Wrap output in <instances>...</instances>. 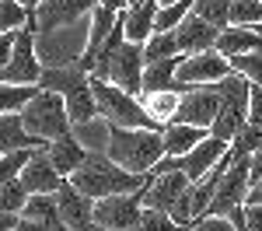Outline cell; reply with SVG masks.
<instances>
[{"label":"cell","mask_w":262,"mask_h":231,"mask_svg":"<svg viewBox=\"0 0 262 231\" xmlns=\"http://www.w3.org/2000/svg\"><path fill=\"white\" fill-rule=\"evenodd\" d=\"M150 179H154V172L133 175V172L119 168L108 154H88V161L70 175V182L91 200H108V196H122V193H143L150 186Z\"/></svg>","instance_id":"cell-1"},{"label":"cell","mask_w":262,"mask_h":231,"mask_svg":"<svg viewBox=\"0 0 262 231\" xmlns=\"http://www.w3.org/2000/svg\"><path fill=\"white\" fill-rule=\"evenodd\" d=\"M108 158L119 168L133 175H147L164 161V137L161 130H122L112 126V140H108Z\"/></svg>","instance_id":"cell-2"},{"label":"cell","mask_w":262,"mask_h":231,"mask_svg":"<svg viewBox=\"0 0 262 231\" xmlns=\"http://www.w3.org/2000/svg\"><path fill=\"white\" fill-rule=\"evenodd\" d=\"M91 88H95V98H98L101 119H108L112 126H122V130H161L150 119V112L143 109L140 98L129 95V91H122L119 84L91 77Z\"/></svg>","instance_id":"cell-3"},{"label":"cell","mask_w":262,"mask_h":231,"mask_svg":"<svg viewBox=\"0 0 262 231\" xmlns=\"http://www.w3.org/2000/svg\"><path fill=\"white\" fill-rule=\"evenodd\" d=\"M221 91V112H217V123L210 126V133L224 140V144H234L238 133L248 126V102H252V81H245L242 74H231L227 81L217 84Z\"/></svg>","instance_id":"cell-4"},{"label":"cell","mask_w":262,"mask_h":231,"mask_svg":"<svg viewBox=\"0 0 262 231\" xmlns=\"http://www.w3.org/2000/svg\"><path fill=\"white\" fill-rule=\"evenodd\" d=\"M21 119H25V126L39 137L42 144H53V140H60V137H67L74 130L70 112H67V98L53 95V91H39L35 102L21 112Z\"/></svg>","instance_id":"cell-5"},{"label":"cell","mask_w":262,"mask_h":231,"mask_svg":"<svg viewBox=\"0 0 262 231\" xmlns=\"http://www.w3.org/2000/svg\"><path fill=\"white\" fill-rule=\"evenodd\" d=\"M46 67L39 60V32L21 28L7 67H0V84H39Z\"/></svg>","instance_id":"cell-6"},{"label":"cell","mask_w":262,"mask_h":231,"mask_svg":"<svg viewBox=\"0 0 262 231\" xmlns=\"http://www.w3.org/2000/svg\"><path fill=\"white\" fill-rule=\"evenodd\" d=\"M143 221V196L140 193H122L95 203V224L98 231H140Z\"/></svg>","instance_id":"cell-7"},{"label":"cell","mask_w":262,"mask_h":231,"mask_svg":"<svg viewBox=\"0 0 262 231\" xmlns=\"http://www.w3.org/2000/svg\"><path fill=\"white\" fill-rule=\"evenodd\" d=\"M234 74V67L227 56H221L217 49L210 53H196V56H185L179 67V81L185 88H217L221 81H227Z\"/></svg>","instance_id":"cell-8"},{"label":"cell","mask_w":262,"mask_h":231,"mask_svg":"<svg viewBox=\"0 0 262 231\" xmlns=\"http://www.w3.org/2000/svg\"><path fill=\"white\" fill-rule=\"evenodd\" d=\"M248 189H252V158H242V161H234V165L227 168L221 189L213 196L210 214L213 217H231L234 210H242L248 203Z\"/></svg>","instance_id":"cell-9"},{"label":"cell","mask_w":262,"mask_h":231,"mask_svg":"<svg viewBox=\"0 0 262 231\" xmlns=\"http://www.w3.org/2000/svg\"><path fill=\"white\" fill-rule=\"evenodd\" d=\"M101 0H42V7L35 11V32H60L70 25H81L91 18V11Z\"/></svg>","instance_id":"cell-10"},{"label":"cell","mask_w":262,"mask_h":231,"mask_svg":"<svg viewBox=\"0 0 262 231\" xmlns=\"http://www.w3.org/2000/svg\"><path fill=\"white\" fill-rule=\"evenodd\" d=\"M221 112V91L217 88H189L179 102V112L171 116V123H185V126H210L217 123Z\"/></svg>","instance_id":"cell-11"},{"label":"cell","mask_w":262,"mask_h":231,"mask_svg":"<svg viewBox=\"0 0 262 231\" xmlns=\"http://www.w3.org/2000/svg\"><path fill=\"white\" fill-rule=\"evenodd\" d=\"M56 203H60V221H63V228H70V231H98V224H95V203H98V200L84 196V193L74 186L70 179L60 186V193H56Z\"/></svg>","instance_id":"cell-12"},{"label":"cell","mask_w":262,"mask_h":231,"mask_svg":"<svg viewBox=\"0 0 262 231\" xmlns=\"http://www.w3.org/2000/svg\"><path fill=\"white\" fill-rule=\"evenodd\" d=\"M189 186H192V179L185 175V172H164V175H154L150 179V186L143 189V207L150 210H171L179 207V200L189 193Z\"/></svg>","instance_id":"cell-13"},{"label":"cell","mask_w":262,"mask_h":231,"mask_svg":"<svg viewBox=\"0 0 262 231\" xmlns=\"http://www.w3.org/2000/svg\"><path fill=\"white\" fill-rule=\"evenodd\" d=\"M227 151H231V144H224V140H217V137L210 133V137H206L196 151H189L185 158H175V168H179V172H185L192 182H203L213 168L221 165V158L227 154Z\"/></svg>","instance_id":"cell-14"},{"label":"cell","mask_w":262,"mask_h":231,"mask_svg":"<svg viewBox=\"0 0 262 231\" xmlns=\"http://www.w3.org/2000/svg\"><path fill=\"white\" fill-rule=\"evenodd\" d=\"M175 39H179V46H182V56H196V53L217 49L221 28H213V25L203 21L200 14H189V18H182V25L175 28Z\"/></svg>","instance_id":"cell-15"},{"label":"cell","mask_w":262,"mask_h":231,"mask_svg":"<svg viewBox=\"0 0 262 231\" xmlns=\"http://www.w3.org/2000/svg\"><path fill=\"white\" fill-rule=\"evenodd\" d=\"M21 182H25V189H28L32 196H56L67 179L56 172V165L49 161V154L39 151V154L28 161V168L21 172Z\"/></svg>","instance_id":"cell-16"},{"label":"cell","mask_w":262,"mask_h":231,"mask_svg":"<svg viewBox=\"0 0 262 231\" xmlns=\"http://www.w3.org/2000/svg\"><path fill=\"white\" fill-rule=\"evenodd\" d=\"M185 56H171L161 63H147L143 70V95H185L189 88L179 81V67Z\"/></svg>","instance_id":"cell-17"},{"label":"cell","mask_w":262,"mask_h":231,"mask_svg":"<svg viewBox=\"0 0 262 231\" xmlns=\"http://www.w3.org/2000/svg\"><path fill=\"white\" fill-rule=\"evenodd\" d=\"M84 84H91V70L77 60V63H63V67H46L39 88L67 98V95H74L77 88H84Z\"/></svg>","instance_id":"cell-18"},{"label":"cell","mask_w":262,"mask_h":231,"mask_svg":"<svg viewBox=\"0 0 262 231\" xmlns=\"http://www.w3.org/2000/svg\"><path fill=\"white\" fill-rule=\"evenodd\" d=\"M49 144H42L39 137L25 126L21 112H4L0 116V154L11 151H46Z\"/></svg>","instance_id":"cell-19"},{"label":"cell","mask_w":262,"mask_h":231,"mask_svg":"<svg viewBox=\"0 0 262 231\" xmlns=\"http://www.w3.org/2000/svg\"><path fill=\"white\" fill-rule=\"evenodd\" d=\"M158 14H161V4H158V0H150V4H140V7H129V11H122L126 39L137 42V46H147V42L158 35Z\"/></svg>","instance_id":"cell-20"},{"label":"cell","mask_w":262,"mask_h":231,"mask_svg":"<svg viewBox=\"0 0 262 231\" xmlns=\"http://www.w3.org/2000/svg\"><path fill=\"white\" fill-rule=\"evenodd\" d=\"M46 154H49V161L56 165V172H60L63 179H70V175L88 161V147L74 137V130H70L67 137H60V140H53V144L46 147Z\"/></svg>","instance_id":"cell-21"},{"label":"cell","mask_w":262,"mask_h":231,"mask_svg":"<svg viewBox=\"0 0 262 231\" xmlns=\"http://www.w3.org/2000/svg\"><path fill=\"white\" fill-rule=\"evenodd\" d=\"M164 137V158H185L189 151H196V147L210 137V130H203V126H185V123H168L161 130Z\"/></svg>","instance_id":"cell-22"},{"label":"cell","mask_w":262,"mask_h":231,"mask_svg":"<svg viewBox=\"0 0 262 231\" xmlns=\"http://www.w3.org/2000/svg\"><path fill=\"white\" fill-rule=\"evenodd\" d=\"M262 49V35L255 28H242V25H231V28H224L221 39H217V53L227 56V60H238L245 53H255Z\"/></svg>","instance_id":"cell-23"},{"label":"cell","mask_w":262,"mask_h":231,"mask_svg":"<svg viewBox=\"0 0 262 231\" xmlns=\"http://www.w3.org/2000/svg\"><path fill=\"white\" fill-rule=\"evenodd\" d=\"M74 137L88 147V154H108V140H112V123L108 119H91V123L74 126Z\"/></svg>","instance_id":"cell-24"},{"label":"cell","mask_w":262,"mask_h":231,"mask_svg":"<svg viewBox=\"0 0 262 231\" xmlns=\"http://www.w3.org/2000/svg\"><path fill=\"white\" fill-rule=\"evenodd\" d=\"M67 112H70V123L81 126V123H91V119H98V98H95V88L91 84H84L77 88L74 95H67Z\"/></svg>","instance_id":"cell-25"},{"label":"cell","mask_w":262,"mask_h":231,"mask_svg":"<svg viewBox=\"0 0 262 231\" xmlns=\"http://www.w3.org/2000/svg\"><path fill=\"white\" fill-rule=\"evenodd\" d=\"M42 88L39 84H0V116L4 112H25L35 102Z\"/></svg>","instance_id":"cell-26"},{"label":"cell","mask_w":262,"mask_h":231,"mask_svg":"<svg viewBox=\"0 0 262 231\" xmlns=\"http://www.w3.org/2000/svg\"><path fill=\"white\" fill-rule=\"evenodd\" d=\"M21 28H32V32H35V18H32V11H25L18 0H0V35H7V32H21Z\"/></svg>","instance_id":"cell-27"},{"label":"cell","mask_w":262,"mask_h":231,"mask_svg":"<svg viewBox=\"0 0 262 231\" xmlns=\"http://www.w3.org/2000/svg\"><path fill=\"white\" fill-rule=\"evenodd\" d=\"M21 217H28V221H39V224H49V228H60V203H56V196H32L28 200V207L21 210Z\"/></svg>","instance_id":"cell-28"},{"label":"cell","mask_w":262,"mask_h":231,"mask_svg":"<svg viewBox=\"0 0 262 231\" xmlns=\"http://www.w3.org/2000/svg\"><path fill=\"white\" fill-rule=\"evenodd\" d=\"M140 102H143V109L150 112V119L164 130V126L171 123V116L179 112L182 95H140Z\"/></svg>","instance_id":"cell-29"},{"label":"cell","mask_w":262,"mask_h":231,"mask_svg":"<svg viewBox=\"0 0 262 231\" xmlns=\"http://www.w3.org/2000/svg\"><path fill=\"white\" fill-rule=\"evenodd\" d=\"M143 56H147V63H161V60H171V56H182V46L175 39V32H158L143 46Z\"/></svg>","instance_id":"cell-30"},{"label":"cell","mask_w":262,"mask_h":231,"mask_svg":"<svg viewBox=\"0 0 262 231\" xmlns=\"http://www.w3.org/2000/svg\"><path fill=\"white\" fill-rule=\"evenodd\" d=\"M231 7H234V0H200L192 14H200L203 21H210L213 28L224 32V28H231Z\"/></svg>","instance_id":"cell-31"},{"label":"cell","mask_w":262,"mask_h":231,"mask_svg":"<svg viewBox=\"0 0 262 231\" xmlns=\"http://www.w3.org/2000/svg\"><path fill=\"white\" fill-rule=\"evenodd\" d=\"M28 200H32V193L25 189L21 179H7V182H0V210H7V214H21V210L28 207Z\"/></svg>","instance_id":"cell-32"},{"label":"cell","mask_w":262,"mask_h":231,"mask_svg":"<svg viewBox=\"0 0 262 231\" xmlns=\"http://www.w3.org/2000/svg\"><path fill=\"white\" fill-rule=\"evenodd\" d=\"M35 154H39V151H11V154H0V182L21 179V172L28 168V161H32Z\"/></svg>","instance_id":"cell-33"},{"label":"cell","mask_w":262,"mask_h":231,"mask_svg":"<svg viewBox=\"0 0 262 231\" xmlns=\"http://www.w3.org/2000/svg\"><path fill=\"white\" fill-rule=\"evenodd\" d=\"M140 231H192V228H182V224L171 217V214H168V210H150V207H143Z\"/></svg>","instance_id":"cell-34"},{"label":"cell","mask_w":262,"mask_h":231,"mask_svg":"<svg viewBox=\"0 0 262 231\" xmlns=\"http://www.w3.org/2000/svg\"><path fill=\"white\" fill-rule=\"evenodd\" d=\"M231 67H234V74H242L245 81H252V84H259V88H262V49L245 53V56H238V60H231Z\"/></svg>","instance_id":"cell-35"},{"label":"cell","mask_w":262,"mask_h":231,"mask_svg":"<svg viewBox=\"0 0 262 231\" xmlns=\"http://www.w3.org/2000/svg\"><path fill=\"white\" fill-rule=\"evenodd\" d=\"M192 231H238V224H234L231 217H213V214H206V217H200V221L192 224Z\"/></svg>","instance_id":"cell-36"},{"label":"cell","mask_w":262,"mask_h":231,"mask_svg":"<svg viewBox=\"0 0 262 231\" xmlns=\"http://www.w3.org/2000/svg\"><path fill=\"white\" fill-rule=\"evenodd\" d=\"M248 126H262V88L252 84V102H248Z\"/></svg>","instance_id":"cell-37"},{"label":"cell","mask_w":262,"mask_h":231,"mask_svg":"<svg viewBox=\"0 0 262 231\" xmlns=\"http://www.w3.org/2000/svg\"><path fill=\"white\" fill-rule=\"evenodd\" d=\"M245 221H248V231H262V203H248Z\"/></svg>","instance_id":"cell-38"},{"label":"cell","mask_w":262,"mask_h":231,"mask_svg":"<svg viewBox=\"0 0 262 231\" xmlns=\"http://www.w3.org/2000/svg\"><path fill=\"white\" fill-rule=\"evenodd\" d=\"M21 224V214H7V210H0V231H18Z\"/></svg>","instance_id":"cell-39"},{"label":"cell","mask_w":262,"mask_h":231,"mask_svg":"<svg viewBox=\"0 0 262 231\" xmlns=\"http://www.w3.org/2000/svg\"><path fill=\"white\" fill-rule=\"evenodd\" d=\"M248 203H262V175H255L252 179V189H248ZM245 203V207H248Z\"/></svg>","instance_id":"cell-40"},{"label":"cell","mask_w":262,"mask_h":231,"mask_svg":"<svg viewBox=\"0 0 262 231\" xmlns=\"http://www.w3.org/2000/svg\"><path fill=\"white\" fill-rule=\"evenodd\" d=\"M18 231H56V228H49V224H39V221H28V217H21Z\"/></svg>","instance_id":"cell-41"},{"label":"cell","mask_w":262,"mask_h":231,"mask_svg":"<svg viewBox=\"0 0 262 231\" xmlns=\"http://www.w3.org/2000/svg\"><path fill=\"white\" fill-rule=\"evenodd\" d=\"M255 175H262V147L252 154V179H255Z\"/></svg>","instance_id":"cell-42"},{"label":"cell","mask_w":262,"mask_h":231,"mask_svg":"<svg viewBox=\"0 0 262 231\" xmlns=\"http://www.w3.org/2000/svg\"><path fill=\"white\" fill-rule=\"evenodd\" d=\"M105 7H112V11H129V0H101Z\"/></svg>","instance_id":"cell-43"},{"label":"cell","mask_w":262,"mask_h":231,"mask_svg":"<svg viewBox=\"0 0 262 231\" xmlns=\"http://www.w3.org/2000/svg\"><path fill=\"white\" fill-rule=\"evenodd\" d=\"M18 4L25 7V11H32V18H35V11L42 7V0H18Z\"/></svg>","instance_id":"cell-44"},{"label":"cell","mask_w":262,"mask_h":231,"mask_svg":"<svg viewBox=\"0 0 262 231\" xmlns=\"http://www.w3.org/2000/svg\"><path fill=\"white\" fill-rule=\"evenodd\" d=\"M158 4H161V7H175L179 0H158Z\"/></svg>","instance_id":"cell-45"},{"label":"cell","mask_w":262,"mask_h":231,"mask_svg":"<svg viewBox=\"0 0 262 231\" xmlns=\"http://www.w3.org/2000/svg\"><path fill=\"white\" fill-rule=\"evenodd\" d=\"M140 4H150V0H129V7H140Z\"/></svg>","instance_id":"cell-46"}]
</instances>
